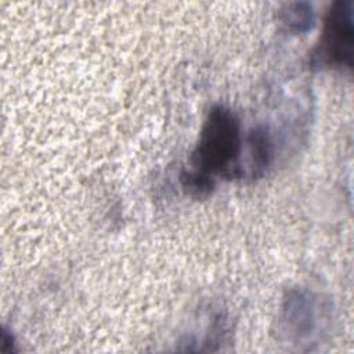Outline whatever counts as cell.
I'll return each mask as SVG.
<instances>
[{
  "label": "cell",
  "instance_id": "obj_4",
  "mask_svg": "<svg viewBox=\"0 0 354 354\" xmlns=\"http://www.w3.org/2000/svg\"><path fill=\"white\" fill-rule=\"evenodd\" d=\"M286 322L293 324L296 330L308 329L313 324V301L308 295L296 292L286 300Z\"/></svg>",
  "mask_w": 354,
  "mask_h": 354
},
{
  "label": "cell",
  "instance_id": "obj_1",
  "mask_svg": "<svg viewBox=\"0 0 354 354\" xmlns=\"http://www.w3.org/2000/svg\"><path fill=\"white\" fill-rule=\"evenodd\" d=\"M241 152L242 136L236 115L223 105L213 106L192 151V170L213 180L216 176L241 177L242 169L238 163Z\"/></svg>",
  "mask_w": 354,
  "mask_h": 354
},
{
  "label": "cell",
  "instance_id": "obj_6",
  "mask_svg": "<svg viewBox=\"0 0 354 354\" xmlns=\"http://www.w3.org/2000/svg\"><path fill=\"white\" fill-rule=\"evenodd\" d=\"M183 188L194 198H205L214 188V180L194 170H183L180 174Z\"/></svg>",
  "mask_w": 354,
  "mask_h": 354
},
{
  "label": "cell",
  "instance_id": "obj_2",
  "mask_svg": "<svg viewBox=\"0 0 354 354\" xmlns=\"http://www.w3.org/2000/svg\"><path fill=\"white\" fill-rule=\"evenodd\" d=\"M354 3L351 0L335 1L324 22V30L314 61L329 68H351L354 46Z\"/></svg>",
  "mask_w": 354,
  "mask_h": 354
},
{
  "label": "cell",
  "instance_id": "obj_5",
  "mask_svg": "<svg viewBox=\"0 0 354 354\" xmlns=\"http://www.w3.org/2000/svg\"><path fill=\"white\" fill-rule=\"evenodd\" d=\"M281 21L292 32H307L314 25L313 7L308 3H290L281 11Z\"/></svg>",
  "mask_w": 354,
  "mask_h": 354
},
{
  "label": "cell",
  "instance_id": "obj_3",
  "mask_svg": "<svg viewBox=\"0 0 354 354\" xmlns=\"http://www.w3.org/2000/svg\"><path fill=\"white\" fill-rule=\"evenodd\" d=\"M249 144V171L250 177L264 176L272 160V141L266 127L257 126L248 136Z\"/></svg>",
  "mask_w": 354,
  "mask_h": 354
}]
</instances>
